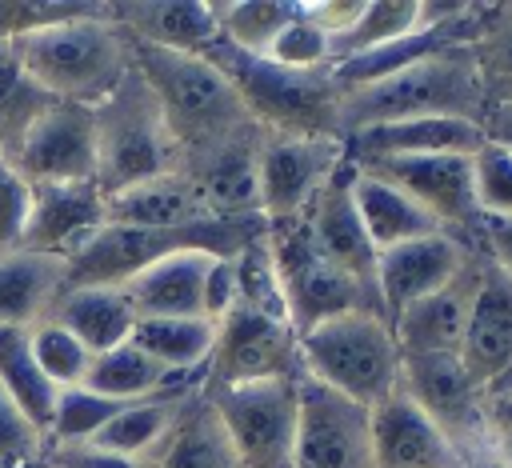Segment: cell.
Listing matches in <instances>:
<instances>
[{"label":"cell","instance_id":"1","mask_svg":"<svg viewBox=\"0 0 512 468\" xmlns=\"http://www.w3.org/2000/svg\"><path fill=\"white\" fill-rule=\"evenodd\" d=\"M128 52H132V68L152 88L160 116L180 148V168H188L220 148L264 136L252 124V116L244 112L228 76L208 56L160 52V48L132 44V40H128Z\"/></svg>","mask_w":512,"mask_h":468},{"label":"cell","instance_id":"2","mask_svg":"<svg viewBox=\"0 0 512 468\" xmlns=\"http://www.w3.org/2000/svg\"><path fill=\"white\" fill-rule=\"evenodd\" d=\"M24 76L56 104L100 108L132 68L128 36L116 28L112 8L28 32L8 44Z\"/></svg>","mask_w":512,"mask_h":468},{"label":"cell","instance_id":"3","mask_svg":"<svg viewBox=\"0 0 512 468\" xmlns=\"http://www.w3.org/2000/svg\"><path fill=\"white\" fill-rule=\"evenodd\" d=\"M488 96L480 84V68L472 56V44H456L444 52H432L384 80H372L356 92L340 96V128L344 140L368 124L384 120H408V116H484Z\"/></svg>","mask_w":512,"mask_h":468},{"label":"cell","instance_id":"4","mask_svg":"<svg viewBox=\"0 0 512 468\" xmlns=\"http://www.w3.org/2000/svg\"><path fill=\"white\" fill-rule=\"evenodd\" d=\"M208 60L228 76L264 136H328L344 144L340 92L328 72H288L264 56L236 52L224 40L208 52Z\"/></svg>","mask_w":512,"mask_h":468},{"label":"cell","instance_id":"5","mask_svg":"<svg viewBox=\"0 0 512 468\" xmlns=\"http://www.w3.org/2000/svg\"><path fill=\"white\" fill-rule=\"evenodd\" d=\"M296 344H300V372L308 380L364 404L368 412L400 388V348L388 316L380 312L360 308L332 316L308 328L304 336H296Z\"/></svg>","mask_w":512,"mask_h":468},{"label":"cell","instance_id":"6","mask_svg":"<svg viewBox=\"0 0 512 468\" xmlns=\"http://www.w3.org/2000/svg\"><path fill=\"white\" fill-rule=\"evenodd\" d=\"M92 112H96V184L104 196L156 180L164 172H180V148L160 116L152 88L140 80L136 68H128L120 88Z\"/></svg>","mask_w":512,"mask_h":468},{"label":"cell","instance_id":"7","mask_svg":"<svg viewBox=\"0 0 512 468\" xmlns=\"http://www.w3.org/2000/svg\"><path fill=\"white\" fill-rule=\"evenodd\" d=\"M264 244L276 264L288 324L296 336H304L308 328H316L332 316H344V312H360V308L380 312V300L320 252L308 212L264 220Z\"/></svg>","mask_w":512,"mask_h":468},{"label":"cell","instance_id":"8","mask_svg":"<svg viewBox=\"0 0 512 468\" xmlns=\"http://www.w3.org/2000/svg\"><path fill=\"white\" fill-rule=\"evenodd\" d=\"M244 468H288L296 440L300 376L204 388Z\"/></svg>","mask_w":512,"mask_h":468},{"label":"cell","instance_id":"9","mask_svg":"<svg viewBox=\"0 0 512 468\" xmlns=\"http://www.w3.org/2000/svg\"><path fill=\"white\" fill-rule=\"evenodd\" d=\"M400 392L452 440L464 464L488 452L484 436V388L460 364V352L448 356H404Z\"/></svg>","mask_w":512,"mask_h":468},{"label":"cell","instance_id":"10","mask_svg":"<svg viewBox=\"0 0 512 468\" xmlns=\"http://www.w3.org/2000/svg\"><path fill=\"white\" fill-rule=\"evenodd\" d=\"M300 372V344L288 320L232 308L216 324V344L204 368V388L252 384V380H296Z\"/></svg>","mask_w":512,"mask_h":468},{"label":"cell","instance_id":"11","mask_svg":"<svg viewBox=\"0 0 512 468\" xmlns=\"http://www.w3.org/2000/svg\"><path fill=\"white\" fill-rule=\"evenodd\" d=\"M288 468H372V412L300 376L296 440Z\"/></svg>","mask_w":512,"mask_h":468},{"label":"cell","instance_id":"12","mask_svg":"<svg viewBox=\"0 0 512 468\" xmlns=\"http://www.w3.org/2000/svg\"><path fill=\"white\" fill-rule=\"evenodd\" d=\"M344 144L328 136H260L256 148V208L260 220L304 212L328 184Z\"/></svg>","mask_w":512,"mask_h":468},{"label":"cell","instance_id":"13","mask_svg":"<svg viewBox=\"0 0 512 468\" xmlns=\"http://www.w3.org/2000/svg\"><path fill=\"white\" fill-rule=\"evenodd\" d=\"M28 184H88L96 180V112L48 104L8 160Z\"/></svg>","mask_w":512,"mask_h":468},{"label":"cell","instance_id":"14","mask_svg":"<svg viewBox=\"0 0 512 468\" xmlns=\"http://www.w3.org/2000/svg\"><path fill=\"white\" fill-rule=\"evenodd\" d=\"M376 172L380 180L396 184L404 196H412L444 232L464 236L476 244V200H472V164L468 156H388L360 164Z\"/></svg>","mask_w":512,"mask_h":468},{"label":"cell","instance_id":"15","mask_svg":"<svg viewBox=\"0 0 512 468\" xmlns=\"http://www.w3.org/2000/svg\"><path fill=\"white\" fill-rule=\"evenodd\" d=\"M476 252L480 248L472 240L452 236V232H428V236H416L408 244L384 248L376 256V300H380V312L392 320L408 304L440 292L444 284H452L472 264Z\"/></svg>","mask_w":512,"mask_h":468},{"label":"cell","instance_id":"16","mask_svg":"<svg viewBox=\"0 0 512 468\" xmlns=\"http://www.w3.org/2000/svg\"><path fill=\"white\" fill-rule=\"evenodd\" d=\"M108 224V196L96 180L88 184H32V212L24 248L72 260Z\"/></svg>","mask_w":512,"mask_h":468},{"label":"cell","instance_id":"17","mask_svg":"<svg viewBox=\"0 0 512 468\" xmlns=\"http://www.w3.org/2000/svg\"><path fill=\"white\" fill-rule=\"evenodd\" d=\"M460 364L468 376L488 392L504 380L512 368V280L484 256L480 284L468 308L464 340H460Z\"/></svg>","mask_w":512,"mask_h":468},{"label":"cell","instance_id":"18","mask_svg":"<svg viewBox=\"0 0 512 468\" xmlns=\"http://www.w3.org/2000/svg\"><path fill=\"white\" fill-rule=\"evenodd\" d=\"M484 132L476 120L464 116H408V120H384L352 132L344 140V156L352 164L388 160V156H472L480 148Z\"/></svg>","mask_w":512,"mask_h":468},{"label":"cell","instance_id":"19","mask_svg":"<svg viewBox=\"0 0 512 468\" xmlns=\"http://www.w3.org/2000/svg\"><path fill=\"white\" fill-rule=\"evenodd\" d=\"M304 212H308L320 252L376 296V248L352 204V160L348 156L336 164V172L328 176V184L316 192V200Z\"/></svg>","mask_w":512,"mask_h":468},{"label":"cell","instance_id":"20","mask_svg":"<svg viewBox=\"0 0 512 468\" xmlns=\"http://www.w3.org/2000/svg\"><path fill=\"white\" fill-rule=\"evenodd\" d=\"M480 268H484V256L476 252L472 264L452 284H444L440 292L408 304L400 316L388 320L392 336H396V348H400V360L404 356H448V352H460L468 308H472V296H476V284H480Z\"/></svg>","mask_w":512,"mask_h":468},{"label":"cell","instance_id":"21","mask_svg":"<svg viewBox=\"0 0 512 468\" xmlns=\"http://www.w3.org/2000/svg\"><path fill=\"white\" fill-rule=\"evenodd\" d=\"M372 468H468L452 440L396 388L372 408Z\"/></svg>","mask_w":512,"mask_h":468},{"label":"cell","instance_id":"22","mask_svg":"<svg viewBox=\"0 0 512 468\" xmlns=\"http://www.w3.org/2000/svg\"><path fill=\"white\" fill-rule=\"evenodd\" d=\"M112 20L132 44H148V48L180 52V56H208L224 40L216 4H204V0L116 4Z\"/></svg>","mask_w":512,"mask_h":468},{"label":"cell","instance_id":"23","mask_svg":"<svg viewBox=\"0 0 512 468\" xmlns=\"http://www.w3.org/2000/svg\"><path fill=\"white\" fill-rule=\"evenodd\" d=\"M140 468H244L204 384L184 396L160 444L140 460Z\"/></svg>","mask_w":512,"mask_h":468},{"label":"cell","instance_id":"24","mask_svg":"<svg viewBox=\"0 0 512 468\" xmlns=\"http://www.w3.org/2000/svg\"><path fill=\"white\" fill-rule=\"evenodd\" d=\"M204 220H220L208 212L200 188L184 172H164L156 180L132 184L108 196V224L128 228H192Z\"/></svg>","mask_w":512,"mask_h":468},{"label":"cell","instance_id":"25","mask_svg":"<svg viewBox=\"0 0 512 468\" xmlns=\"http://www.w3.org/2000/svg\"><path fill=\"white\" fill-rule=\"evenodd\" d=\"M212 252H172L120 284L140 316H204V280Z\"/></svg>","mask_w":512,"mask_h":468},{"label":"cell","instance_id":"26","mask_svg":"<svg viewBox=\"0 0 512 468\" xmlns=\"http://www.w3.org/2000/svg\"><path fill=\"white\" fill-rule=\"evenodd\" d=\"M64 268V260L32 248L0 256V324L28 332L48 320L56 300L64 296Z\"/></svg>","mask_w":512,"mask_h":468},{"label":"cell","instance_id":"27","mask_svg":"<svg viewBox=\"0 0 512 468\" xmlns=\"http://www.w3.org/2000/svg\"><path fill=\"white\" fill-rule=\"evenodd\" d=\"M352 204H356V216L376 248V256L384 248H396V244H408L416 236H428V232H444L412 196H404L396 184L380 180L376 172L352 164Z\"/></svg>","mask_w":512,"mask_h":468},{"label":"cell","instance_id":"28","mask_svg":"<svg viewBox=\"0 0 512 468\" xmlns=\"http://www.w3.org/2000/svg\"><path fill=\"white\" fill-rule=\"evenodd\" d=\"M52 320L64 324L92 356H100V352L120 348V344L132 340L136 308H132V300H128L124 288H108V284H96V288H64V296L52 308Z\"/></svg>","mask_w":512,"mask_h":468},{"label":"cell","instance_id":"29","mask_svg":"<svg viewBox=\"0 0 512 468\" xmlns=\"http://www.w3.org/2000/svg\"><path fill=\"white\" fill-rule=\"evenodd\" d=\"M188 384H200L192 376H176L168 368H160L152 356H144L132 340L120 344V348H108L100 356H92L88 364V376H84V388L116 400V404H132V400H148V396H164V392H176V388H188Z\"/></svg>","mask_w":512,"mask_h":468},{"label":"cell","instance_id":"30","mask_svg":"<svg viewBox=\"0 0 512 468\" xmlns=\"http://www.w3.org/2000/svg\"><path fill=\"white\" fill-rule=\"evenodd\" d=\"M452 8L456 4H428V0H364V12L352 24V32L332 44V64L360 56V52H376L396 40H408V36L432 28L436 20H444Z\"/></svg>","mask_w":512,"mask_h":468},{"label":"cell","instance_id":"31","mask_svg":"<svg viewBox=\"0 0 512 468\" xmlns=\"http://www.w3.org/2000/svg\"><path fill=\"white\" fill-rule=\"evenodd\" d=\"M132 344L176 376H204L216 344V324L204 316H140L132 328Z\"/></svg>","mask_w":512,"mask_h":468},{"label":"cell","instance_id":"32","mask_svg":"<svg viewBox=\"0 0 512 468\" xmlns=\"http://www.w3.org/2000/svg\"><path fill=\"white\" fill-rule=\"evenodd\" d=\"M204 384V380H200ZM200 384H188V388H176V392H164V396H148V400H132V404H120V412L96 432L92 448H104V452H116V456H128V460H144L160 436L168 432L172 416L180 412L184 396L196 392Z\"/></svg>","mask_w":512,"mask_h":468},{"label":"cell","instance_id":"33","mask_svg":"<svg viewBox=\"0 0 512 468\" xmlns=\"http://www.w3.org/2000/svg\"><path fill=\"white\" fill-rule=\"evenodd\" d=\"M0 388L16 400V408L36 424L40 436H48V420H52V404H56V388L40 376L32 348H28V332L20 328H4L0 324Z\"/></svg>","mask_w":512,"mask_h":468},{"label":"cell","instance_id":"34","mask_svg":"<svg viewBox=\"0 0 512 468\" xmlns=\"http://www.w3.org/2000/svg\"><path fill=\"white\" fill-rule=\"evenodd\" d=\"M216 16L228 48L248 56H268L272 40L296 16V0H228V4H216Z\"/></svg>","mask_w":512,"mask_h":468},{"label":"cell","instance_id":"35","mask_svg":"<svg viewBox=\"0 0 512 468\" xmlns=\"http://www.w3.org/2000/svg\"><path fill=\"white\" fill-rule=\"evenodd\" d=\"M56 100H48L16 64L12 48L0 44V156L12 160V152L20 148L24 132L32 128V120Z\"/></svg>","mask_w":512,"mask_h":468},{"label":"cell","instance_id":"36","mask_svg":"<svg viewBox=\"0 0 512 468\" xmlns=\"http://www.w3.org/2000/svg\"><path fill=\"white\" fill-rule=\"evenodd\" d=\"M120 412L116 400L76 384V388H60L56 404H52V420H48V448H72V444H92L96 432Z\"/></svg>","mask_w":512,"mask_h":468},{"label":"cell","instance_id":"37","mask_svg":"<svg viewBox=\"0 0 512 468\" xmlns=\"http://www.w3.org/2000/svg\"><path fill=\"white\" fill-rule=\"evenodd\" d=\"M28 348H32V360H36L40 376H44L56 392L84 384L88 364H92V352H88L64 324H56L52 316L40 320L36 328H28Z\"/></svg>","mask_w":512,"mask_h":468},{"label":"cell","instance_id":"38","mask_svg":"<svg viewBox=\"0 0 512 468\" xmlns=\"http://www.w3.org/2000/svg\"><path fill=\"white\" fill-rule=\"evenodd\" d=\"M264 60H272V64H280L288 72H328L332 68V40L304 12V0H296V16L272 40V48H268Z\"/></svg>","mask_w":512,"mask_h":468},{"label":"cell","instance_id":"39","mask_svg":"<svg viewBox=\"0 0 512 468\" xmlns=\"http://www.w3.org/2000/svg\"><path fill=\"white\" fill-rule=\"evenodd\" d=\"M472 164V200L480 216H512V152L480 140V148L468 156Z\"/></svg>","mask_w":512,"mask_h":468},{"label":"cell","instance_id":"40","mask_svg":"<svg viewBox=\"0 0 512 468\" xmlns=\"http://www.w3.org/2000/svg\"><path fill=\"white\" fill-rule=\"evenodd\" d=\"M0 468H48V440L0 388Z\"/></svg>","mask_w":512,"mask_h":468},{"label":"cell","instance_id":"41","mask_svg":"<svg viewBox=\"0 0 512 468\" xmlns=\"http://www.w3.org/2000/svg\"><path fill=\"white\" fill-rule=\"evenodd\" d=\"M100 4H48V0H0V44H12L28 32L76 20L96 12Z\"/></svg>","mask_w":512,"mask_h":468},{"label":"cell","instance_id":"42","mask_svg":"<svg viewBox=\"0 0 512 468\" xmlns=\"http://www.w3.org/2000/svg\"><path fill=\"white\" fill-rule=\"evenodd\" d=\"M28 212H32V184L8 160H0V256L24 248Z\"/></svg>","mask_w":512,"mask_h":468},{"label":"cell","instance_id":"43","mask_svg":"<svg viewBox=\"0 0 512 468\" xmlns=\"http://www.w3.org/2000/svg\"><path fill=\"white\" fill-rule=\"evenodd\" d=\"M484 436L496 464L512 468V388L484 392Z\"/></svg>","mask_w":512,"mask_h":468},{"label":"cell","instance_id":"44","mask_svg":"<svg viewBox=\"0 0 512 468\" xmlns=\"http://www.w3.org/2000/svg\"><path fill=\"white\" fill-rule=\"evenodd\" d=\"M236 308V252L232 256H212L208 280H204V320L220 324Z\"/></svg>","mask_w":512,"mask_h":468},{"label":"cell","instance_id":"45","mask_svg":"<svg viewBox=\"0 0 512 468\" xmlns=\"http://www.w3.org/2000/svg\"><path fill=\"white\" fill-rule=\"evenodd\" d=\"M476 248L512 280V216H480L476 220Z\"/></svg>","mask_w":512,"mask_h":468},{"label":"cell","instance_id":"46","mask_svg":"<svg viewBox=\"0 0 512 468\" xmlns=\"http://www.w3.org/2000/svg\"><path fill=\"white\" fill-rule=\"evenodd\" d=\"M304 12L320 24V32H328V40L336 44L340 36L352 32V24L364 12V0H304Z\"/></svg>","mask_w":512,"mask_h":468},{"label":"cell","instance_id":"47","mask_svg":"<svg viewBox=\"0 0 512 468\" xmlns=\"http://www.w3.org/2000/svg\"><path fill=\"white\" fill-rule=\"evenodd\" d=\"M52 468H140V460L92 448V444H72V448H48Z\"/></svg>","mask_w":512,"mask_h":468},{"label":"cell","instance_id":"48","mask_svg":"<svg viewBox=\"0 0 512 468\" xmlns=\"http://www.w3.org/2000/svg\"><path fill=\"white\" fill-rule=\"evenodd\" d=\"M480 132H484V140L512 152V100H492L480 116Z\"/></svg>","mask_w":512,"mask_h":468},{"label":"cell","instance_id":"49","mask_svg":"<svg viewBox=\"0 0 512 468\" xmlns=\"http://www.w3.org/2000/svg\"><path fill=\"white\" fill-rule=\"evenodd\" d=\"M468 468H504V464H496V460H492V452H480V456H472V460H468Z\"/></svg>","mask_w":512,"mask_h":468},{"label":"cell","instance_id":"50","mask_svg":"<svg viewBox=\"0 0 512 468\" xmlns=\"http://www.w3.org/2000/svg\"><path fill=\"white\" fill-rule=\"evenodd\" d=\"M500 388H512V384H500Z\"/></svg>","mask_w":512,"mask_h":468},{"label":"cell","instance_id":"51","mask_svg":"<svg viewBox=\"0 0 512 468\" xmlns=\"http://www.w3.org/2000/svg\"><path fill=\"white\" fill-rule=\"evenodd\" d=\"M48 468H52V464H48Z\"/></svg>","mask_w":512,"mask_h":468}]
</instances>
